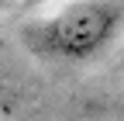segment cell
<instances>
[{"label":"cell","mask_w":124,"mask_h":121,"mask_svg":"<svg viewBox=\"0 0 124 121\" xmlns=\"http://www.w3.org/2000/svg\"><path fill=\"white\" fill-rule=\"evenodd\" d=\"M121 21H124V10L117 4L90 0V4L66 7L48 21H38V24L24 28V42L41 55L90 59L117 38Z\"/></svg>","instance_id":"cell-1"},{"label":"cell","mask_w":124,"mask_h":121,"mask_svg":"<svg viewBox=\"0 0 124 121\" xmlns=\"http://www.w3.org/2000/svg\"><path fill=\"white\" fill-rule=\"evenodd\" d=\"M31 4H55V0H31Z\"/></svg>","instance_id":"cell-2"},{"label":"cell","mask_w":124,"mask_h":121,"mask_svg":"<svg viewBox=\"0 0 124 121\" xmlns=\"http://www.w3.org/2000/svg\"><path fill=\"white\" fill-rule=\"evenodd\" d=\"M4 4H7V0H0V7H4Z\"/></svg>","instance_id":"cell-3"}]
</instances>
